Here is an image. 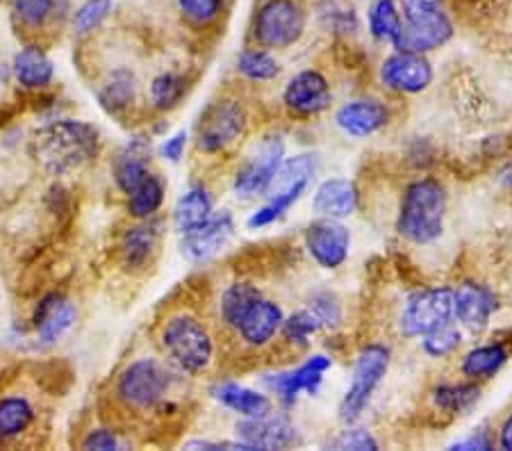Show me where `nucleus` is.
Returning <instances> with one entry per match:
<instances>
[{
    "label": "nucleus",
    "instance_id": "de8ad7c7",
    "mask_svg": "<svg viewBox=\"0 0 512 451\" xmlns=\"http://www.w3.org/2000/svg\"><path fill=\"white\" fill-rule=\"evenodd\" d=\"M185 146H187V133H185V130H180V133L169 137L167 142L162 144V155L171 162H178L180 158H183Z\"/></svg>",
    "mask_w": 512,
    "mask_h": 451
},
{
    "label": "nucleus",
    "instance_id": "f257e3e1",
    "mask_svg": "<svg viewBox=\"0 0 512 451\" xmlns=\"http://www.w3.org/2000/svg\"><path fill=\"white\" fill-rule=\"evenodd\" d=\"M101 149L98 130L85 121H53L35 130L30 139L32 158L46 174L64 176L94 160Z\"/></svg>",
    "mask_w": 512,
    "mask_h": 451
},
{
    "label": "nucleus",
    "instance_id": "f3484780",
    "mask_svg": "<svg viewBox=\"0 0 512 451\" xmlns=\"http://www.w3.org/2000/svg\"><path fill=\"white\" fill-rule=\"evenodd\" d=\"M32 322H35L39 340L44 344H53L69 331L73 322H76V306H73L71 299L64 297V294H46V297L37 303Z\"/></svg>",
    "mask_w": 512,
    "mask_h": 451
},
{
    "label": "nucleus",
    "instance_id": "79ce46f5",
    "mask_svg": "<svg viewBox=\"0 0 512 451\" xmlns=\"http://www.w3.org/2000/svg\"><path fill=\"white\" fill-rule=\"evenodd\" d=\"M178 5L187 19L196 23V26H208L219 16L224 0H178Z\"/></svg>",
    "mask_w": 512,
    "mask_h": 451
},
{
    "label": "nucleus",
    "instance_id": "7c9ffc66",
    "mask_svg": "<svg viewBox=\"0 0 512 451\" xmlns=\"http://www.w3.org/2000/svg\"><path fill=\"white\" fill-rule=\"evenodd\" d=\"M35 420V408L23 397L0 399V440L21 436Z\"/></svg>",
    "mask_w": 512,
    "mask_h": 451
},
{
    "label": "nucleus",
    "instance_id": "473e14b6",
    "mask_svg": "<svg viewBox=\"0 0 512 451\" xmlns=\"http://www.w3.org/2000/svg\"><path fill=\"white\" fill-rule=\"evenodd\" d=\"M305 190H308L305 185H296V187H289V190H285V192L271 194V199L249 217V228H253L255 231V228H267L271 224H276V221L283 217L296 201L301 199Z\"/></svg>",
    "mask_w": 512,
    "mask_h": 451
},
{
    "label": "nucleus",
    "instance_id": "20e7f679",
    "mask_svg": "<svg viewBox=\"0 0 512 451\" xmlns=\"http://www.w3.org/2000/svg\"><path fill=\"white\" fill-rule=\"evenodd\" d=\"M162 347L187 374H201L214 356V344L201 322L192 315L171 317L162 328Z\"/></svg>",
    "mask_w": 512,
    "mask_h": 451
},
{
    "label": "nucleus",
    "instance_id": "c9c22d12",
    "mask_svg": "<svg viewBox=\"0 0 512 451\" xmlns=\"http://www.w3.org/2000/svg\"><path fill=\"white\" fill-rule=\"evenodd\" d=\"M185 78L176 76V73H162V76L151 82V101L155 108L171 110L180 103V98L185 96Z\"/></svg>",
    "mask_w": 512,
    "mask_h": 451
},
{
    "label": "nucleus",
    "instance_id": "4468645a",
    "mask_svg": "<svg viewBox=\"0 0 512 451\" xmlns=\"http://www.w3.org/2000/svg\"><path fill=\"white\" fill-rule=\"evenodd\" d=\"M235 233V221L228 210H221L212 215L205 224H201L194 231L185 233L183 237V253L192 262H205L217 256L224 249L230 237Z\"/></svg>",
    "mask_w": 512,
    "mask_h": 451
},
{
    "label": "nucleus",
    "instance_id": "a19ab883",
    "mask_svg": "<svg viewBox=\"0 0 512 451\" xmlns=\"http://www.w3.org/2000/svg\"><path fill=\"white\" fill-rule=\"evenodd\" d=\"M321 19H324L330 28L353 32L358 28V16H355L353 7H346L342 0H326L321 5Z\"/></svg>",
    "mask_w": 512,
    "mask_h": 451
},
{
    "label": "nucleus",
    "instance_id": "393cba45",
    "mask_svg": "<svg viewBox=\"0 0 512 451\" xmlns=\"http://www.w3.org/2000/svg\"><path fill=\"white\" fill-rule=\"evenodd\" d=\"M212 217V196L205 187H192L187 194L180 196L173 210V226L178 233H189L205 224Z\"/></svg>",
    "mask_w": 512,
    "mask_h": 451
},
{
    "label": "nucleus",
    "instance_id": "6e6552de",
    "mask_svg": "<svg viewBox=\"0 0 512 451\" xmlns=\"http://www.w3.org/2000/svg\"><path fill=\"white\" fill-rule=\"evenodd\" d=\"M169 383V372L158 363V360L142 358L123 369L117 383V392L119 399L128 408L148 410L160 404L162 397L167 395Z\"/></svg>",
    "mask_w": 512,
    "mask_h": 451
},
{
    "label": "nucleus",
    "instance_id": "72a5a7b5",
    "mask_svg": "<svg viewBox=\"0 0 512 451\" xmlns=\"http://www.w3.org/2000/svg\"><path fill=\"white\" fill-rule=\"evenodd\" d=\"M162 201H164V185L155 176H148L144 183L130 194L128 210L132 217L148 219L160 210Z\"/></svg>",
    "mask_w": 512,
    "mask_h": 451
},
{
    "label": "nucleus",
    "instance_id": "c03bdc74",
    "mask_svg": "<svg viewBox=\"0 0 512 451\" xmlns=\"http://www.w3.org/2000/svg\"><path fill=\"white\" fill-rule=\"evenodd\" d=\"M310 310L319 317L321 326H326V328H335L342 322L340 303H337L333 294H328V292L315 294V297L310 299Z\"/></svg>",
    "mask_w": 512,
    "mask_h": 451
},
{
    "label": "nucleus",
    "instance_id": "423d86ee",
    "mask_svg": "<svg viewBox=\"0 0 512 451\" xmlns=\"http://www.w3.org/2000/svg\"><path fill=\"white\" fill-rule=\"evenodd\" d=\"M392 354L383 344H367L355 358L351 385L340 404V422L353 424L367 408L371 395H374L378 385L385 379L387 369H390Z\"/></svg>",
    "mask_w": 512,
    "mask_h": 451
},
{
    "label": "nucleus",
    "instance_id": "ddd939ff",
    "mask_svg": "<svg viewBox=\"0 0 512 451\" xmlns=\"http://www.w3.org/2000/svg\"><path fill=\"white\" fill-rule=\"evenodd\" d=\"M237 436L244 440L251 449H287L299 442L296 426L287 420L285 415H262V417H246L244 422L237 424Z\"/></svg>",
    "mask_w": 512,
    "mask_h": 451
},
{
    "label": "nucleus",
    "instance_id": "9d476101",
    "mask_svg": "<svg viewBox=\"0 0 512 451\" xmlns=\"http://www.w3.org/2000/svg\"><path fill=\"white\" fill-rule=\"evenodd\" d=\"M246 128V112L235 101H219L208 108L198 123V149L219 153L228 149Z\"/></svg>",
    "mask_w": 512,
    "mask_h": 451
},
{
    "label": "nucleus",
    "instance_id": "ea45409f",
    "mask_svg": "<svg viewBox=\"0 0 512 451\" xmlns=\"http://www.w3.org/2000/svg\"><path fill=\"white\" fill-rule=\"evenodd\" d=\"M112 10V0H87L85 5L78 7L73 16V28L78 32H89L101 26Z\"/></svg>",
    "mask_w": 512,
    "mask_h": 451
},
{
    "label": "nucleus",
    "instance_id": "1a4fd4ad",
    "mask_svg": "<svg viewBox=\"0 0 512 451\" xmlns=\"http://www.w3.org/2000/svg\"><path fill=\"white\" fill-rule=\"evenodd\" d=\"M285 158V144L278 135L264 137L258 149L253 151L244 167L237 171L233 190L239 199H255L271 190V183L278 174Z\"/></svg>",
    "mask_w": 512,
    "mask_h": 451
},
{
    "label": "nucleus",
    "instance_id": "2f4dec72",
    "mask_svg": "<svg viewBox=\"0 0 512 451\" xmlns=\"http://www.w3.org/2000/svg\"><path fill=\"white\" fill-rule=\"evenodd\" d=\"M317 171V160L315 155L310 153H301V155H294V158L283 160L280 164L278 174L274 178V183H271V194H278V192H285L289 187H296V185H305L312 180Z\"/></svg>",
    "mask_w": 512,
    "mask_h": 451
},
{
    "label": "nucleus",
    "instance_id": "0eeeda50",
    "mask_svg": "<svg viewBox=\"0 0 512 451\" xmlns=\"http://www.w3.org/2000/svg\"><path fill=\"white\" fill-rule=\"evenodd\" d=\"M305 12L296 0H264L255 14V39L264 48H289L303 37Z\"/></svg>",
    "mask_w": 512,
    "mask_h": 451
},
{
    "label": "nucleus",
    "instance_id": "58836bf2",
    "mask_svg": "<svg viewBox=\"0 0 512 451\" xmlns=\"http://www.w3.org/2000/svg\"><path fill=\"white\" fill-rule=\"evenodd\" d=\"M321 328L319 317L312 313V310H299V313H294L289 319L283 322V331H285V338L292 340V342H308L310 335H315Z\"/></svg>",
    "mask_w": 512,
    "mask_h": 451
},
{
    "label": "nucleus",
    "instance_id": "9b49d317",
    "mask_svg": "<svg viewBox=\"0 0 512 451\" xmlns=\"http://www.w3.org/2000/svg\"><path fill=\"white\" fill-rule=\"evenodd\" d=\"M305 249L310 251L312 260L324 269L342 267L349 258L351 233L337 219H319L305 231Z\"/></svg>",
    "mask_w": 512,
    "mask_h": 451
},
{
    "label": "nucleus",
    "instance_id": "c85d7f7f",
    "mask_svg": "<svg viewBox=\"0 0 512 451\" xmlns=\"http://www.w3.org/2000/svg\"><path fill=\"white\" fill-rule=\"evenodd\" d=\"M135 89H137L135 76L126 69H119L114 71L101 87V92H98V101H101L103 108L110 114H119L121 110H126L132 101H135Z\"/></svg>",
    "mask_w": 512,
    "mask_h": 451
},
{
    "label": "nucleus",
    "instance_id": "49530a36",
    "mask_svg": "<svg viewBox=\"0 0 512 451\" xmlns=\"http://www.w3.org/2000/svg\"><path fill=\"white\" fill-rule=\"evenodd\" d=\"M82 447L98 449V451H112V449H119V440L110 429H96V431H89V436L82 440Z\"/></svg>",
    "mask_w": 512,
    "mask_h": 451
},
{
    "label": "nucleus",
    "instance_id": "412c9836",
    "mask_svg": "<svg viewBox=\"0 0 512 451\" xmlns=\"http://www.w3.org/2000/svg\"><path fill=\"white\" fill-rule=\"evenodd\" d=\"M312 208H315L317 215L326 219L349 217L358 208V190H355L351 180L330 178L319 185Z\"/></svg>",
    "mask_w": 512,
    "mask_h": 451
},
{
    "label": "nucleus",
    "instance_id": "bb28decb",
    "mask_svg": "<svg viewBox=\"0 0 512 451\" xmlns=\"http://www.w3.org/2000/svg\"><path fill=\"white\" fill-rule=\"evenodd\" d=\"M508 358L510 354L503 344H483V347L472 349L462 358L460 369L467 379H490V376L501 372V367L508 363Z\"/></svg>",
    "mask_w": 512,
    "mask_h": 451
},
{
    "label": "nucleus",
    "instance_id": "37998d69",
    "mask_svg": "<svg viewBox=\"0 0 512 451\" xmlns=\"http://www.w3.org/2000/svg\"><path fill=\"white\" fill-rule=\"evenodd\" d=\"M55 7V0H14V12L26 26H41Z\"/></svg>",
    "mask_w": 512,
    "mask_h": 451
},
{
    "label": "nucleus",
    "instance_id": "a878e982",
    "mask_svg": "<svg viewBox=\"0 0 512 451\" xmlns=\"http://www.w3.org/2000/svg\"><path fill=\"white\" fill-rule=\"evenodd\" d=\"M158 224L132 226L121 240V262L126 269H142L158 246Z\"/></svg>",
    "mask_w": 512,
    "mask_h": 451
},
{
    "label": "nucleus",
    "instance_id": "f03ea898",
    "mask_svg": "<svg viewBox=\"0 0 512 451\" xmlns=\"http://www.w3.org/2000/svg\"><path fill=\"white\" fill-rule=\"evenodd\" d=\"M447 217V190L440 180L419 178L406 187L396 231L412 244H431L442 235Z\"/></svg>",
    "mask_w": 512,
    "mask_h": 451
},
{
    "label": "nucleus",
    "instance_id": "a18cd8bd",
    "mask_svg": "<svg viewBox=\"0 0 512 451\" xmlns=\"http://www.w3.org/2000/svg\"><path fill=\"white\" fill-rule=\"evenodd\" d=\"M333 447L335 449H353V451H376L378 442L365 429H351V431H344L342 436L333 442Z\"/></svg>",
    "mask_w": 512,
    "mask_h": 451
},
{
    "label": "nucleus",
    "instance_id": "cd10ccee",
    "mask_svg": "<svg viewBox=\"0 0 512 451\" xmlns=\"http://www.w3.org/2000/svg\"><path fill=\"white\" fill-rule=\"evenodd\" d=\"M260 301V290L251 283H233L221 299V315L228 326L239 328L249 310Z\"/></svg>",
    "mask_w": 512,
    "mask_h": 451
},
{
    "label": "nucleus",
    "instance_id": "2eb2a0df",
    "mask_svg": "<svg viewBox=\"0 0 512 451\" xmlns=\"http://www.w3.org/2000/svg\"><path fill=\"white\" fill-rule=\"evenodd\" d=\"M330 365H333V360L328 356H312L303 365L292 369V372L278 374L276 379L269 381V385L278 392V397L285 406H292L296 404L301 392L310 397L317 395L319 385L324 381V374L328 372Z\"/></svg>",
    "mask_w": 512,
    "mask_h": 451
},
{
    "label": "nucleus",
    "instance_id": "f8f14e48",
    "mask_svg": "<svg viewBox=\"0 0 512 451\" xmlns=\"http://www.w3.org/2000/svg\"><path fill=\"white\" fill-rule=\"evenodd\" d=\"M381 80L394 92L419 94L433 82V67L424 55L396 51L383 62Z\"/></svg>",
    "mask_w": 512,
    "mask_h": 451
},
{
    "label": "nucleus",
    "instance_id": "aec40b11",
    "mask_svg": "<svg viewBox=\"0 0 512 451\" xmlns=\"http://www.w3.org/2000/svg\"><path fill=\"white\" fill-rule=\"evenodd\" d=\"M387 119H390V112H387L381 101H374V98H360V101L346 103L335 114L337 126L351 137L374 135L385 126Z\"/></svg>",
    "mask_w": 512,
    "mask_h": 451
},
{
    "label": "nucleus",
    "instance_id": "a211bd4d",
    "mask_svg": "<svg viewBox=\"0 0 512 451\" xmlns=\"http://www.w3.org/2000/svg\"><path fill=\"white\" fill-rule=\"evenodd\" d=\"M148 160H151V142L144 137H135L117 153L112 164V176L123 194H132L148 174Z\"/></svg>",
    "mask_w": 512,
    "mask_h": 451
},
{
    "label": "nucleus",
    "instance_id": "e433bc0d",
    "mask_svg": "<svg viewBox=\"0 0 512 451\" xmlns=\"http://www.w3.org/2000/svg\"><path fill=\"white\" fill-rule=\"evenodd\" d=\"M237 69L242 71L246 78L255 82L274 80L280 73L278 62L267 51H244L239 55Z\"/></svg>",
    "mask_w": 512,
    "mask_h": 451
},
{
    "label": "nucleus",
    "instance_id": "7ed1b4c3",
    "mask_svg": "<svg viewBox=\"0 0 512 451\" xmlns=\"http://www.w3.org/2000/svg\"><path fill=\"white\" fill-rule=\"evenodd\" d=\"M403 30L394 48L401 53L426 55L453 37V23L440 0H401Z\"/></svg>",
    "mask_w": 512,
    "mask_h": 451
},
{
    "label": "nucleus",
    "instance_id": "8fccbe9b",
    "mask_svg": "<svg viewBox=\"0 0 512 451\" xmlns=\"http://www.w3.org/2000/svg\"><path fill=\"white\" fill-rule=\"evenodd\" d=\"M501 447L503 449H510L512 451V415L508 417L506 420V424H503V429H501Z\"/></svg>",
    "mask_w": 512,
    "mask_h": 451
},
{
    "label": "nucleus",
    "instance_id": "6ab92c4d",
    "mask_svg": "<svg viewBox=\"0 0 512 451\" xmlns=\"http://www.w3.org/2000/svg\"><path fill=\"white\" fill-rule=\"evenodd\" d=\"M497 310V299L478 283H462L456 290V319L472 333H481L490 326V319Z\"/></svg>",
    "mask_w": 512,
    "mask_h": 451
},
{
    "label": "nucleus",
    "instance_id": "f704fd0d",
    "mask_svg": "<svg viewBox=\"0 0 512 451\" xmlns=\"http://www.w3.org/2000/svg\"><path fill=\"white\" fill-rule=\"evenodd\" d=\"M435 404L447 413H467L478 399H481V390L472 383H460V385H440L433 392Z\"/></svg>",
    "mask_w": 512,
    "mask_h": 451
},
{
    "label": "nucleus",
    "instance_id": "5701e85b",
    "mask_svg": "<svg viewBox=\"0 0 512 451\" xmlns=\"http://www.w3.org/2000/svg\"><path fill=\"white\" fill-rule=\"evenodd\" d=\"M14 76L28 89H44L53 80V62L39 46H26L14 57Z\"/></svg>",
    "mask_w": 512,
    "mask_h": 451
},
{
    "label": "nucleus",
    "instance_id": "39448f33",
    "mask_svg": "<svg viewBox=\"0 0 512 451\" xmlns=\"http://www.w3.org/2000/svg\"><path fill=\"white\" fill-rule=\"evenodd\" d=\"M456 319V290L451 287H428L410 294L399 319L403 338H424Z\"/></svg>",
    "mask_w": 512,
    "mask_h": 451
},
{
    "label": "nucleus",
    "instance_id": "dca6fc26",
    "mask_svg": "<svg viewBox=\"0 0 512 451\" xmlns=\"http://www.w3.org/2000/svg\"><path fill=\"white\" fill-rule=\"evenodd\" d=\"M333 94H330L328 80L319 71H301L285 87V105L296 114H319L324 112Z\"/></svg>",
    "mask_w": 512,
    "mask_h": 451
},
{
    "label": "nucleus",
    "instance_id": "c756f323",
    "mask_svg": "<svg viewBox=\"0 0 512 451\" xmlns=\"http://www.w3.org/2000/svg\"><path fill=\"white\" fill-rule=\"evenodd\" d=\"M403 30V19L399 14V7H396L394 0H371L369 5V32L376 39L394 41L399 39Z\"/></svg>",
    "mask_w": 512,
    "mask_h": 451
},
{
    "label": "nucleus",
    "instance_id": "4be33fe9",
    "mask_svg": "<svg viewBox=\"0 0 512 451\" xmlns=\"http://www.w3.org/2000/svg\"><path fill=\"white\" fill-rule=\"evenodd\" d=\"M283 322L285 317L278 303L260 299L249 310V315L244 317V322L239 324L237 331L242 333V340L246 344H251V347H264V344L278 333V328L283 326Z\"/></svg>",
    "mask_w": 512,
    "mask_h": 451
},
{
    "label": "nucleus",
    "instance_id": "4c0bfd02",
    "mask_svg": "<svg viewBox=\"0 0 512 451\" xmlns=\"http://www.w3.org/2000/svg\"><path fill=\"white\" fill-rule=\"evenodd\" d=\"M460 342H462V333L458 331V326H453L451 322L424 335V351L431 358H444V356H451L453 351L460 347Z\"/></svg>",
    "mask_w": 512,
    "mask_h": 451
},
{
    "label": "nucleus",
    "instance_id": "b1692460",
    "mask_svg": "<svg viewBox=\"0 0 512 451\" xmlns=\"http://www.w3.org/2000/svg\"><path fill=\"white\" fill-rule=\"evenodd\" d=\"M212 395L226 408L235 410V413L244 417H262L271 413V401L260 395V392L244 388V385L221 383L217 388H212Z\"/></svg>",
    "mask_w": 512,
    "mask_h": 451
},
{
    "label": "nucleus",
    "instance_id": "09e8293b",
    "mask_svg": "<svg viewBox=\"0 0 512 451\" xmlns=\"http://www.w3.org/2000/svg\"><path fill=\"white\" fill-rule=\"evenodd\" d=\"M492 440L487 436H472L467 440H460L456 445H451V449H490Z\"/></svg>",
    "mask_w": 512,
    "mask_h": 451
}]
</instances>
